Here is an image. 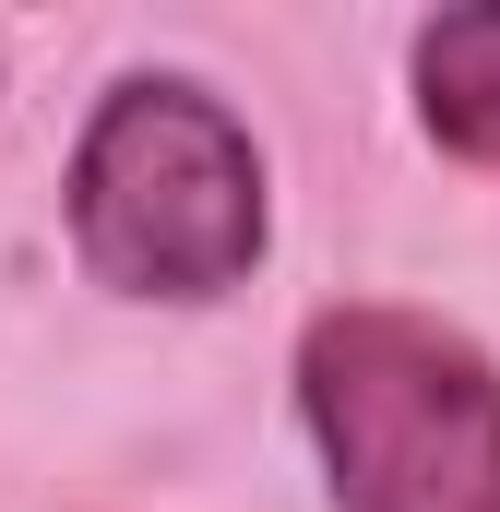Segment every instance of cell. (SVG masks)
Segmentation results:
<instances>
[{
	"mask_svg": "<svg viewBox=\"0 0 500 512\" xmlns=\"http://www.w3.org/2000/svg\"><path fill=\"white\" fill-rule=\"evenodd\" d=\"M60 227L84 286L143 310H215L274 251V167L215 84L120 72L60 167Z\"/></svg>",
	"mask_w": 500,
	"mask_h": 512,
	"instance_id": "cell-1",
	"label": "cell"
},
{
	"mask_svg": "<svg viewBox=\"0 0 500 512\" xmlns=\"http://www.w3.org/2000/svg\"><path fill=\"white\" fill-rule=\"evenodd\" d=\"M298 429L334 512H500V358L441 310H310Z\"/></svg>",
	"mask_w": 500,
	"mask_h": 512,
	"instance_id": "cell-2",
	"label": "cell"
},
{
	"mask_svg": "<svg viewBox=\"0 0 500 512\" xmlns=\"http://www.w3.org/2000/svg\"><path fill=\"white\" fill-rule=\"evenodd\" d=\"M405 84H417V131L453 167H500V0L429 12L405 36Z\"/></svg>",
	"mask_w": 500,
	"mask_h": 512,
	"instance_id": "cell-3",
	"label": "cell"
}]
</instances>
